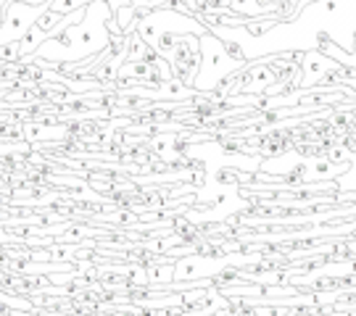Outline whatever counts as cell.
Instances as JSON below:
<instances>
[{"label":"cell","instance_id":"obj_1","mask_svg":"<svg viewBox=\"0 0 356 316\" xmlns=\"http://www.w3.org/2000/svg\"><path fill=\"white\" fill-rule=\"evenodd\" d=\"M45 8H35V6H24V3H16L8 0L6 8H3V24H0V42H11L24 35L29 26L38 22V16Z\"/></svg>","mask_w":356,"mask_h":316},{"label":"cell","instance_id":"obj_2","mask_svg":"<svg viewBox=\"0 0 356 316\" xmlns=\"http://www.w3.org/2000/svg\"><path fill=\"white\" fill-rule=\"evenodd\" d=\"M45 38H48V35H45V32H42L40 26L32 24V26H29V29L24 32V35L19 38V48H22V53H24V56H35L40 45L45 42Z\"/></svg>","mask_w":356,"mask_h":316},{"label":"cell","instance_id":"obj_4","mask_svg":"<svg viewBox=\"0 0 356 316\" xmlns=\"http://www.w3.org/2000/svg\"><path fill=\"white\" fill-rule=\"evenodd\" d=\"M16 3H24V6H35V8H48L51 0H16Z\"/></svg>","mask_w":356,"mask_h":316},{"label":"cell","instance_id":"obj_3","mask_svg":"<svg viewBox=\"0 0 356 316\" xmlns=\"http://www.w3.org/2000/svg\"><path fill=\"white\" fill-rule=\"evenodd\" d=\"M24 58V53L19 48V40H11V42H0V61L3 63H19Z\"/></svg>","mask_w":356,"mask_h":316}]
</instances>
